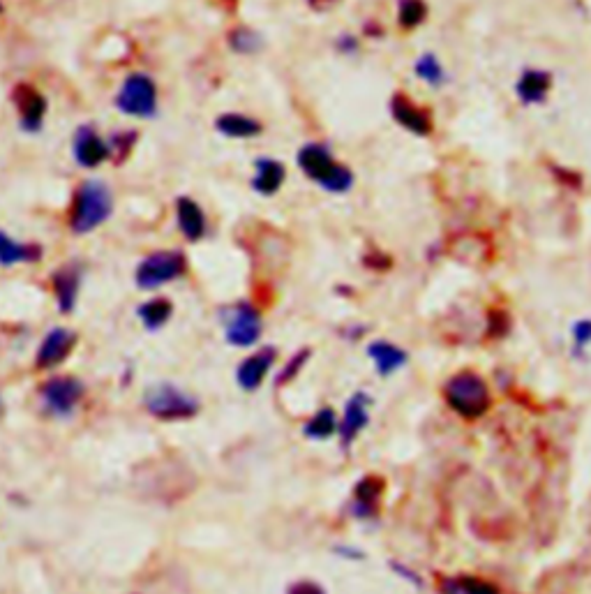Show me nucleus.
I'll use <instances>...</instances> for the list:
<instances>
[{"mask_svg":"<svg viewBox=\"0 0 591 594\" xmlns=\"http://www.w3.org/2000/svg\"><path fill=\"white\" fill-rule=\"evenodd\" d=\"M114 211V199L102 181H86L81 183L74 197L70 227L74 234H88L102 225Z\"/></svg>","mask_w":591,"mask_h":594,"instance_id":"obj_1","label":"nucleus"},{"mask_svg":"<svg viewBox=\"0 0 591 594\" xmlns=\"http://www.w3.org/2000/svg\"><path fill=\"white\" fill-rule=\"evenodd\" d=\"M444 398L453 412H458L462 419H481L490 410L492 398L490 389L481 375L476 373H458L444 386Z\"/></svg>","mask_w":591,"mask_h":594,"instance_id":"obj_2","label":"nucleus"},{"mask_svg":"<svg viewBox=\"0 0 591 594\" xmlns=\"http://www.w3.org/2000/svg\"><path fill=\"white\" fill-rule=\"evenodd\" d=\"M298 167L314 183L324 185L328 192H347L354 185V174L347 167L338 165L324 146L310 144L301 148V153H298Z\"/></svg>","mask_w":591,"mask_h":594,"instance_id":"obj_3","label":"nucleus"},{"mask_svg":"<svg viewBox=\"0 0 591 594\" xmlns=\"http://www.w3.org/2000/svg\"><path fill=\"white\" fill-rule=\"evenodd\" d=\"M144 407L148 414L162 421H183L197 417L199 400L178 389L176 384H153L144 393Z\"/></svg>","mask_w":591,"mask_h":594,"instance_id":"obj_4","label":"nucleus"},{"mask_svg":"<svg viewBox=\"0 0 591 594\" xmlns=\"http://www.w3.org/2000/svg\"><path fill=\"white\" fill-rule=\"evenodd\" d=\"M187 271V259L183 252L169 250V252H153L144 262L137 266V285L141 289H155L167 285V282L181 278Z\"/></svg>","mask_w":591,"mask_h":594,"instance_id":"obj_5","label":"nucleus"},{"mask_svg":"<svg viewBox=\"0 0 591 594\" xmlns=\"http://www.w3.org/2000/svg\"><path fill=\"white\" fill-rule=\"evenodd\" d=\"M116 107L123 114L137 118H153L157 114V86L148 74H130L123 81L121 93L116 98Z\"/></svg>","mask_w":591,"mask_h":594,"instance_id":"obj_6","label":"nucleus"},{"mask_svg":"<svg viewBox=\"0 0 591 594\" xmlns=\"http://www.w3.org/2000/svg\"><path fill=\"white\" fill-rule=\"evenodd\" d=\"M84 393V382L77 380V377L56 375L42 384L40 398L44 410H47L51 417H70V414L77 410Z\"/></svg>","mask_w":591,"mask_h":594,"instance_id":"obj_7","label":"nucleus"},{"mask_svg":"<svg viewBox=\"0 0 591 594\" xmlns=\"http://www.w3.org/2000/svg\"><path fill=\"white\" fill-rule=\"evenodd\" d=\"M224 333L234 347H252L261 338V315L250 303H236L224 313Z\"/></svg>","mask_w":591,"mask_h":594,"instance_id":"obj_8","label":"nucleus"},{"mask_svg":"<svg viewBox=\"0 0 591 594\" xmlns=\"http://www.w3.org/2000/svg\"><path fill=\"white\" fill-rule=\"evenodd\" d=\"M74 345H77V333H72L70 329H61V326H58V329H51L42 340L35 366L42 370L61 366L67 356L72 354Z\"/></svg>","mask_w":591,"mask_h":594,"instance_id":"obj_9","label":"nucleus"},{"mask_svg":"<svg viewBox=\"0 0 591 594\" xmlns=\"http://www.w3.org/2000/svg\"><path fill=\"white\" fill-rule=\"evenodd\" d=\"M370 396L368 393H354L347 400V407H344V414H342V421H340V442H342V449H349L351 444L358 435H361V430L368 426L370 421Z\"/></svg>","mask_w":591,"mask_h":594,"instance_id":"obj_10","label":"nucleus"},{"mask_svg":"<svg viewBox=\"0 0 591 594\" xmlns=\"http://www.w3.org/2000/svg\"><path fill=\"white\" fill-rule=\"evenodd\" d=\"M12 100L21 114V128H24L26 132L40 130L42 118H44V114H47V100H44V95L37 93L33 86L19 84V86H14Z\"/></svg>","mask_w":591,"mask_h":594,"instance_id":"obj_11","label":"nucleus"},{"mask_svg":"<svg viewBox=\"0 0 591 594\" xmlns=\"http://www.w3.org/2000/svg\"><path fill=\"white\" fill-rule=\"evenodd\" d=\"M275 347H264V350L254 352L252 356H248L241 366L236 370V382L241 386L243 391H257L261 384H264L268 370L275 363Z\"/></svg>","mask_w":591,"mask_h":594,"instance_id":"obj_12","label":"nucleus"},{"mask_svg":"<svg viewBox=\"0 0 591 594\" xmlns=\"http://www.w3.org/2000/svg\"><path fill=\"white\" fill-rule=\"evenodd\" d=\"M391 114L395 121H398L402 128L414 132L418 137H428L432 132V121L428 116V111H423L421 107H416L407 95H395L391 100Z\"/></svg>","mask_w":591,"mask_h":594,"instance_id":"obj_13","label":"nucleus"},{"mask_svg":"<svg viewBox=\"0 0 591 594\" xmlns=\"http://www.w3.org/2000/svg\"><path fill=\"white\" fill-rule=\"evenodd\" d=\"M74 158L81 167H100L109 158V144L93 128H81L74 139Z\"/></svg>","mask_w":591,"mask_h":594,"instance_id":"obj_14","label":"nucleus"},{"mask_svg":"<svg viewBox=\"0 0 591 594\" xmlns=\"http://www.w3.org/2000/svg\"><path fill=\"white\" fill-rule=\"evenodd\" d=\"M51 285H54V294L58 299V308L61 313H72L74 306H77L79 296V285H81V266L79 264H65L63 269H58L51 278Z\"/></svg>","mask_w":591,"mask_h":594,"instance_id":"obj_15","label":"nucleus"},{"mask_svg":"<svg viewBox=\"0 0 591 594\" xmlns=\"http://www.w3.org/2000/svg\"><path fill=\"white\" fill-rule=\"evenodd\" d=\"M384 493V479L379 477H365L354 488V504H351V514L356 518H372L377 514V500Z\"/></svg>","mask_w":591,"mask_h":594,"instance_id":"obj_16","label":"nucleus"},{"mask_svg":"<svg viewBox=\"0 0 591 594\" xmlns=\"http://www.w3.org/2000/svg\"><path fill=\"white\" fill-rule=\"evenodd\" d=\"M176 215L178 227L185 234L187 241H199L206 234V215L199 209L197 202H192L190 197H181L176 202Z\"/></svg>","mask_w":591,"mask_h":594,"instance_id":"obj_17","label":"nucleus"},{"mask_svg":"<svg viewBox=\"0 0 591 594\" xmlns=\"http://www.w3.org/2000/svg\"><path fill=\"white\" fill-rule=\"evenodd\" d=\"M368 354L370 359L374 361V368H377V373L381 377H388L395 370L402 368L407 363V352L400 350V347H395L391 343H386V340H377V343H372L368 347Z\"/></svg>","mask_w":591,"mask_h":594,"instance_id":"obj_18","label":"nucleus"},{"mask_svg":"<svg viewBox=\"0 0 591 594\" xmlns=\"http://www.w3.org/2000/svg\"><path fill=\"white\" fill-rule=\"evenodd\" d=\"M42 259V248L35 243H17L10 236L0 232V264H33Z\"/></svg>","mask_w":591,"mask_h":594,"instance_id":"obj_19","label":"nucleus"},{"mask_svg":"<svg viewBox=\"0 0 591 594\" xmlns=\"http://www.w3.org/2000/svg\"><path fill=\"white\" fill-rule=\"evenodd\" d=\"M284 176H287V172H284L282 162L261 158V160H257V176H254L252 185L259 195L271 197L282 188Z\"/></svg>","mask_w":591,"mask_h":594,"instance_id":"obj_20","label":"nucleus"},{"mask_svg":"<svg viewBox=\"0 0 591 594\" xmlns=\"http://www.w3.org/2000/svg\"><path fill=\"white\" fill-rule=\"evenodd\" d=\"M550 91V74L529 70L518 81V98L525 105H538L545 100V95Z\"/></svg>","mask_w":591,"mask_h":594,"instance_id":"obj_21","label":"nucleus"},{"mask_svg":"<svg viewBox=\"0 0 591 594\" xmlns=\"http://www.w3.org/2000/svg\"><path fill=\"white\" fill-rule=\"evenodd\" d=\"M215 128H218L222 135L234 137V139H250L257 137L261 132V123L254 121V118L241 116V114H224L215 121Z\"/></svg>","mask_w":591,"mask_h":594,"instance_id":"obj_22","label":"nucleus"},{"mask_svg":"<svg viewBox=\"0 0 591 594\" xmlns=\"http://www.w3.org/2000/svg\"><path fill=\"white\" fill-rule=\"evenodd\" d=\"M137 315L148 331H157L169 322L171 315H174V303L169 299H151L141 303Z\"/></svg>","mask_w":591,"mask_h":594,"instance_id":"obj_23","label":"nucleus"},{"mask_svg":"<svg viewBox=\"0 0 591 594\" xmlns=\"http://www.w3.org/2000/svg\"><path fill=\"white\" fill-rule=\"evenodd\" d=\"M441 594H499V590L497 585L483 581V578L462 576L441 581Z\"/></svg>","mask_w":591,"mask_h":594,"instance_id":"obj_24","label":"nucleus"},{"mask_svg":"<svg viewBox=\"0 0 591 594\" xmlns=\"http://www.w3.org/2000/svg\"><path fill=\"white\" fill-rule=\"evenodd\" d=\"M335 430H338V417H335L331 407H324V410H319L308 423H305L303 433L305 437H310V440H328Z\"/></svg>","mask_w":591,"mask_h":594,"instance_id":"obj_25","label":"nucleus"},{"mask_svg":"<svg viewBox=\"0 0 591 594\" xmlns=\"http://www.w3.org/2000/svg\"><path fill=\"white\" fill-rule=\"evenodd\" d=\"M425 14H428V7H425L423 0H400V24L402 28H416L423 24Z\"/></svg>","mask_w":591,"mask_h":594,"instance_id":"obj_26","label":"nucleus"},{"mask_svg":"<svg viewBox=\"0 0 591 594\" xmlns=\"http://www.w3.org/2000/svg\"><path fill=\"white\" fill-rule=\"evenodd\" d=\"M229 44L238 54H254L261 47V37L259 33L250 31V28H236L229 35Z\"/></svg>","mask_w":591,"mask_h":594,"instance_id":"obj_27","label":"nucleus"},{"mask_svg":"<svg viewBox=\"0 0 591 594\" xmlns=\"http://www.w3.org/2000/svg\"><path fill=\"white\" fill-rule=\"evenodd\" d=\"M416 74L421 79L428 81V84H432V86H441V84H444V79H446L444 68H441V63L432 54H425L421 61L416 63Z\"/></svg>","mask_w":591,"mask_h":594,"instance_id":"obj_28","label":"nucleus"},{"mask_svg":"<svg viewBox=\"0 0 591 594\" xmlns=\"http://www.w3.org/2000/svg\"><path fill=\"white\" fill-rule=\"evenodd\" d=\"M134 141H137V132H134V130L116 132V135L111 137V141H109V155H111V158H116L118 165H123L127 155L132 153Z\"/></svg>","mask_w":591,"mask_h":594,"instance_id":"obj_29","label":"nucleus"},{"mask_svg":"<svg viewBox=\"0 0 591 594\" xmlns=\"http://www.w3.org/2000/svg\"><path fill=\"white\" fill-rule=\"evenodd\" d=\"M308 359H310V350H301V352H296V354L291 356V359H289L287 366H284L282 373L278 375V380H275V384H278V386H284V384H287V382L294 380V377H296L298 373H301V368L305 366V363H308Z\"/></svg>","mask_w":591,"mask_h":594,"instance_id":"obj_30","label":"nucleus"},{"mask_svg":"<svg viewBox=\"0 0 591 594\" xmlns=\"http://www.w3.org/2000/svg\"><path fill=\"white\" fill-rule=\"evenodd\" d=\"M573 340H575V350H585L587 345H591V319H582L573 326Z\"/></svg>","mask_w":591,"mask_h":594,"instance_id":"obj_31","label":"nucleus"},{"mask_svg":"<svg viewBox=\"0 0 591 594\" xmlns=\"http://www.w3.org/2000/svg\"><path fill=\"white\" fill-rule=\"evenodd\" d=\"M287 594H326V590L312 581H298L291 585Z\"/></svg>","mask_w":591,"mask_h":594,"instance_id":"obj_32","label":"nucleus"},{"mask_svg":"<svg viewBox=\"0 0 591 594\" xmlns=\"http://www.w3.org/2000/svg\"><path fill=\"white\" fill-rule=\"evenodd\" d=\"M391 567H393V571H398L400 576H405L409 583H416V585H421V578H418L416 574H411V571L407 569V567H402V564H395V562H391Z\"/></svg>","mask_w":591,"mask_h":594,"instance_id":"obj_33","label":"nucleus"},{"mask_svg":"<svg viewBox=\"0 0 591 594\" xmlns=\"http://www.w3.org/2000/svg\"><path fill=\"white\" fill-rule=\"evenodd\" d=\"M335 553L338 555H342V558H349V560H361L363 558V553L361 551H356V548H349V546H338L335 548Z\"/></svg>","mask_w":591,"mask_h":594,"instance_id":"obj_34","label":"nucleus"},{"mask_svg":"<svg viewBox=\"0 0 591 594\" xmlns=\"http://www.w3.org/2000/svg\"><path fill=\"white\" fill-rule=\"evenodd\" d=\"M310 3V7L312 10H317V12H326V10H331V7L338 3V0H308Z\"/></svg>","mask_w":591,"mask_h":594,"instance_id":"obj_35","label":"nucleus"},{"mask_svg":"<svg viewBox=\"0 0 591 594\" xmlns=\"http://www.w3.org/2000/svg\"><path fill=\"white\" fill-rule=\"evenodd\" d=\"M340 49L347 51V54H351V51H356V40H354V37H342V40H340Z\"/></svg>","mask_w":591,"mask_h":594,"instance_id":"obj_36","label":"nucleus"},{"mask_svg":"<svg viewBox=\"0 0 591 594\" xmlns=\"http://www.w3.org/2000/svg\"><path fill=\"white\" fill-rule=\"evenodd\" d=\"M0 417H3V398H0Z\"/></svg>","mask_w":591,"mask_h":594,"instance_id":"obj_37","label":"nucleus"},{"mask_svg":"<svg viewBox=\"0 0 591 594\" xmlns=\"http://www.w3.org/2000/svg\"><path fill=\"white\" fill-rule=\"evenodd\" d=\"M0 12H3V5H0Z\"/></svg>","mask_w":591,"mask_h":594,"instance_id":"obj_38","label":"nucleus"}]
</instances>
